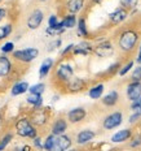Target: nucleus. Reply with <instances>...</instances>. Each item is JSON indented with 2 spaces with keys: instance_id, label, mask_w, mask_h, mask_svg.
<instances>
[{
  "instance_id": "obj_21",
  "label": "nucleus",
  "mask_w": 141,
  "mask_h": 151,
  "mask_svg": "<svg viewBox=\"0 0 141 151\" xmlns=\"http://www.w3.org/2000/svg\"><path fill=\"white\" fill-rule=\"evenodd\" d=\"M104 91H105V85L100 82V83H95V85H92L91 87H88L87 94H88V96L91 99L98 100V99H101L102 96H104Z\"/></svg>"
},
{
  "instance_id": "obj_35",
  "label": "nucleus",
  "mask_w": 141,
  "mask_h": 151,
  "mask_svg": "<svg viewBox=\"0 0 141 151\" xmlns=\"http://www.w3.org/2000/svg\"><path fill=\"white\" fill-rule=\"evenodd\" d=\"M12 138H13V134L12 133H7L4 137L0 139V151H3V150H5V147L9 145V142L12 141Z\"/></svg>"
},
{
  "instance_id": "obj_5",
  "label": "nucleus",
  "mask_w": 141,
  "mask_h": 151,
  "mask_svg": "<svg viewBox=\"0 0 141 151\" xmlns=\"http://www.w3.org/2000/svg\"><path fill=\"white\" fill-rule=\"evenodd\" d=\"M39 56V50L36 47H29V48H23V50H17L13 52V59L20 63H31Z\"/></svg>"
},
{
  "instance_id": "obj_29",
  "label": "nucleus",
  "mask_w": 141,
  "mask_h": 151,
  "mask_svg": "<svg viewBox=\"0 0 141 151\" xmlns=\"http://www.w3.org/2000/svg\"><path fill=\"white\" fill-rule=\"evenodd\" d=\"M135 68V60H128L126 64L122 65L120 70H119L118 76L119 77H124V76H127L130 72H132V69Z\"/></svg>"
},
{
  "instance_id": "obj_18",
  "label": "nucleus",
  "mask_w": 141,
  "mask_h": 151,
  "mask_svg": "<svg viewBox=\"0 0 141 151\" xmlns=\"http://www.w3.org/2000/svg\"><path fill=\"white\" fill-rule=\"evenodd\" d=\"M86 1L87 0H66V3H65V9H66L67 13H70V14H78L86 7Z\"/></svg>"
},
{
  "instance_id": "obj_20",
  "label": "nucleus",
  "mask_w": 141,
  "mask_h": 151,
  "mask_svg": "<svg viewBox=\"0 0 141 151\" xmlns=\"http://www.w3.org/2000/svg\"><path fill=\"white\" fill-rule=\"evenodd\" d=\"M55 59L53 58H45L44 60L42 61V64H40V68H39V77L42 78H45L47 76L51 73V70L53 68H55Z\"/></svg>"
},
{
  "instance_id": "obj_34",
  "label": "nucleus",
  "mask_w": 141,
  "mask_h": 151,
  "mask_svg": "<svg viewBox=\"0 0 141 151\" xmlns=\"http://www.w3.org/2000/svg\"><path fill=\"white\" fill-rule=\"evenodd\" d=\"M130 109H131V112L139 113V115H141V98L133 100V102H131Z\"/></svg>"
},
{
  "instance_id": "obj_23",
  "label": "nucleus",
  "mask_w": 141,
  "mask_h": 151,
  "mask_svg": "<svg viewBox=\"0 0 141 151\" xmlns=\"http://www.w3.org/2000/svg\"><path fill=\"white\" fill-rule=\"evenodd\" d=\"M29 89H30V86H29V83H27L26 81H18V82H16L13 86H12L11 95L12 96L22 95V94H25L26 91H29Z\"/></svg>"
},
{
  "instance_id": "obj_43",
  "label": "nucleus",
  "mask_w": 141,
  "mask_h": 151,
  "mask_svg": "<svg viewBox=\"0 0 141 151\" xmlns=\"http://www.w3.org/2000/svg\"><path fill=\"white\" fill-rule=\"evenodd\" d=\"M102 1L104 0H91V3H93V4H101Z\"/></svg>"
},
{
  "instance_id": "obj_41",
  "label": "nucleus",
  "mask_w": 141,
  "mask_h": 151,
  "mask_svg": "<svg viewBox=\"0 0 141 151\" xmlns=\"http://www.w3.org/2000/svg\"><path fill=\"white\" fill-rule=\"evenodd\" d=\"M135 63H136L137 65H141V45L139 46V52H137V56H136V59H135Z\"/></svg>"
},
{
  "instance_id": "obj_17",
  "label": "nucleus",
  "mask_w": 141,
  "mask_h": 151,
  "mask_svg": "<svg viewBox=\"0 0 141 151\" xmlns=\"http://www.w3.org/2000/svg\"><path fill=\"white\" fill-rule=\"evenodd\" d=\"M119 99H120V95H119L118 90H110L108 94H105L101 99V103L104 107H108V108H113L119 103Z\"/></svg>"
},
{
  "instance_id": "obj_10",
  "label": "nucleus",
  "mask_w": 141,
  "mask_h": 151,
  "mask_svg": "<svg viewBox=\"0 0 141 151\" xmlns=\"http://www.w3.org/2000/svg\"><path fill=\"white\" fill-rule=\"evenodd\" d=\"M43 21H44V12L42 9H34L29 17H27L26 25L30 30H36L40 27Z\"/></svg>"
},
{
  "instance_id": "obj_36",
  "label": "nucleus",
  "mask_w": 141,
  "mask_h": 151,
  "mask_svg": "<svg viewBox=\"0 0 141 151\" xmlns=\"http://www.w3.org/2000/svg\"><path fill=\"white\" fill-rule=\"evenodd\" d=\"M0 51L4 53V55L14 52V43H13V42H5L4 45L0 47Z\"/></svg>"
},
{
  "instance_id": "obj_42",
  "label": "nucleus",
  "mask_w": 141,
  "mask_h": 151,
  "mask_svg": "<svg viewBox=\"0 0 141 151\" xmlns=\"http://www.w3.org/2000/svg\"><path fill=\"white\" fill-rule=\"evenodd\" d=\"M7 16V11H5L4 8H0V22H1V20Z\"/></svg>"
},
{
  "instance_id": "obj_38",
  "label": "nucleus",
  "mask_w": 141,
  "mask_h": 151,
  "mask_svg": "<svg viewBox=\"0 0 141 151\" xmlns=\"http://www.w3.org/2000/svg\"><path fill=\"white\" fill-rule=\"evenodd\" d=\"M74 47H75L74 43H70V45H67V46L65 47V48L61 51V56H62V58H66V56H69V55H70V53H71V55H73Z\"/></svg>"
},
{
  "instance_id": "obj_31",
  "label": "nucleus",
  "mask_w": 141,
  "mask_h": 151,
  "mask_svg": "<svg viewBox=\"0 0 141 151\" xmlns=\"http://www.w3.org/2000/svg\"><path fill=\"white\" fill-rule=\"evenodd\" d=\"M140 0H119V4H120V7L128 9V11H132V9H136L137 4H139Z\"/></svg>"
},
{
  "instance_id": "obj_7",
  "label": "nucleus",
  "mask_w": 141,
  "mask_h": 151,
  "mask_svg": "<svg viewBox=\"0 0 141 151\" xmlns=\"http://www.w3.org/2000/svg\"><path fill=\"white\" fill-rule=\"evenodd\" d=\"M130 11L123 7H120L119 5L118 8H115L113 12H110L108 16L109 18V22H110V25H113V26H117V25H120L123 24L124 21L127 20L128 17H130Z\"/></svg>"
},
{
  "instance_id": "obj_44",
  "label": "nucleus",
  "mask_w": 141,
  "mask_h": 151,
  "mask_svg": "<svg viewBox=\"0 0 141 151\" xmlns=\"http://www.w3.org/2000/svg\"><path fill=\"white\" fill-rule=\"evenodd\" d=\"M18 151H30V146H23L21 150H18Z\"/></svg>"
},
{
  "instance_id": "obj_4",
  "label": "nucleus",
  "mask_w": 141,
  "mask_h": 151,
  "mask_svg": "<svg viewBox=\"0 0 141 151\" xmlns=\"http://www.w3.org/2000/svg\"><path fill=\"white\" fill-rule=\"evenodd\" d=\"M123 112L117 109V111H113L110 113H108V115L105 116L104 119H102V129L104 130H114V129L119 128L122 124H123Z\"/></svg>"
},
{
  "instance_id": "obj_26",
  "label": "nucleus",
  "mask_w": 141,
  "mask_h": 151,
  "mask_svg": "<svg viewBox=\"0 0 141 151\" xmlns=\"http://www.w3.org/2000/svg\"><path fill=\"white\" fill-rule=\"evenodd\" d=\"M26 102L30 106H33L34 109L43 108V96L42 95H35V94H30L26 98Z\"/></svg>"
},
{
  "instance_id": "obj_13",
  "label": "nucleus",
  "mask_w": 141,
  "mask_h": 151,
  "mask_svg": "<svg viewBox=\"0 0 141 151\" xmlns=\"http://www.w3.org/2000/svg\"><path fill=\"white\" fill-rule=\"evenodd\" d=\"M69 129V121L65 117H57L51 125V134L53 136H62V134H66Z\"/></svg>"
},
{
  "instance_id": "obj_30",
  "label": "nucleus",
  "mask_w": 141,
  "mask_h": 151,
  "mask_svg": "<svg viewBox=\"0 0 141 151\" xmlns=\"http://www.w3.org/2000/svg\"><path fill=\"white\" fill-rule=\"evenodd\" d=\"M30 94H35V95H43L45 91V85L43 82H39V83H35L33 86H30Z\"/></svg>"
},
{
  "instance_id": "obj_14",
  "label": "nucleus",
  "mask_w": 141,
  "mask_h": 151,
  "mask_svg": "<svg viewBox=\"0 0 141 151\" xmlns=\"http://www.w3.org/2000/svg\"><path fill=\"white\" fill-rule=\"evenodd\" d=\"M96 137V132L92 129H83V130L78 132V134L75 136V143L79 146H84L88 145L89 142H92Z\"/></svg>"
},
{
  "instance_id": "obj_33",
  "label": "nucleus",
  "mask_w": 141,
  "mask_h": 151,
  "mask_svg": "<svg viewBox=\"0 0 141 151\" xmlns=\"http://www.w3.org/2000/svg\"><path fill=\"white\" fill-rule=\"evenodd\" d=\"M12 31H13V26H12L11 24H7V25H4V26H0V40L9 37Z\"/></svg>"
},
{
  "instance_id": "obj_16",
  "label": "nucleus",
  "mask_w": 141,
  "mask_h": 151,
  "mask_svg": "<svg viewBox=\"0 0 141 151\" xmlns=\"http://www.w3.org/2000/svg\"><path fill=\"white\" fill-rule=\"evenodd\" d=\"M93 47L92 43L89 42V40L84 39L82 42H79L78 45H75L74 47V51H73V55L75 56H88L89 53H93Z\"/></svg>"
},
{
  "instance_id": "obj_11",
  "label": "nucleus",
  "mask_w": 141,
  "mask_h": 151,
  "mask_svg": "<svg viewBox=\"0 0 141 151\" xmlns=\"http://www.w3.org/2000/svg\"><path fill=\"white\" fill-rule=\"evenodd\" d=\"M30 120L35 127H44V125H47V122H48V120H49L48 112H47L45 108L34 109L33 113H31Z\"/></svg>"
},
{
  "instance_id": "obj_37",
  "label": "nucleus",
  "mask_w": 141,
  "mask_h": 151,
  "mask_svg": "<svg viewBox=\"0 0 141 151\" xmlns=\"http://www.w3.org/2000/svg\"><path fill=\"white\" fill-rule=\"evenodd\" d=\"M130 147H132V149H139V147H141V134H136L135 137L131 138Z\"/></svg>"
},
{
  "instance_id": "obj_25",
  "label": "nucleus",
  "mask_w": 141,
  "mask_h": 151,
  "mask_svg": "<svg viewBox=\"0 0 141 151\" xmlns=\"http://www.w3.org/2000/svg\"><path fill=\"white\" fill-rule=\"evenodd\" d=\"M62 22V26H64L65 30H70V29H74V27H77L78 25V17L77 14H65V17L61 20Z\"/></svg>"
},
{
  "instance_id": "obj_27",
  "label": "nucleus",
  "mask_w": 141,
  "mask_h": 151,
  "mask_svg": "<svg viewBox=\"0 0 141 151\" xmlns=\"http://www.w3.org/2000/svg\"><path fill=\"white\" fill-rule=\"evenodd\" d=\"M122 63L120 61H115V63H113L111 65H109V68L106 69V70L104 72V76H106V77H113V76H115V74H118L119 73V70H120V68H122Z\"/></svg>"
},
{
  "instance_id": "obj_22",
  "label": "nucleus",
  "mask_w": 141,
  "mask_h": 151,
  "mask_svg": "<svg viewBox=\"0 0 141 151\" xmlns=\"http://www.w3.org/2000/svg\"><path fill=\"white\" fill-rule=\"evenodd\" d=\"M12 72V61L5 55H0V78L8 77Z\"/></svg>"
},
{
  "instance_id": "obj_6",
  "label": "nucleus",
  "mask_w": 141,
  "mask_h": 151,
  "mask_svg": "<svg viewBox=\"0 0 141 151\" xmlns=\"http://www.w3.org/2000/svg\"><path fill=\"white\" fill-rule=\"evenodd\" d=\"M93 53L100 59H108L115 53V47L110 40H102L93 47Z\"/></svg>"
},
{
  "instance_id": "obj_8",
  "label": "nucleus",
  "mask_w": 141,
  "mask_h": 151,
  "mask_svg": "<svg viewBox=\"0 0 141 151\" xmlns=\"http://www.w3.org/2000/svg\"><path fill=\"white\" fill-rule=\"evenodd\" d=\"M87 109L84 107H75V108H71L70 111L66 113V120L73 125L80 124L87 119Z\"/></svg>"
},
{
  "instance_id": "obj_39",
  "label": "nucleus",
  "mask_w": 141,
  "mask_h": 151,
  "mask_svg": "<svg viewBox=\"0 0 141 151\" xmlns=\"http://www.w3.org/2000/svg\"><path fill=\"white\" fill-rule=\"evenodd\" d=\"M62 45V40H61V38H56V39H53L51 43H49V48H48V51H53V50H57L58 47H61Z\"/></svg>"
},
{
  "instance_id": "obj_1",
  "label": "nucleus",
  "mask_w": 141,
  "mask_h": 151,
  "mask_svg": "<svg viewBox=\"0 0 141 151\" xmlns=\"http://www.w3.org/2000/svg\"><path fill=\"white\" fill-rule=\"evenodd\" d=\"M141 38V33L136 27H124L120 30L117 38L118 50L124 55H131L137 48Z\"/></svg>"
},
{
  "instance_id": "obj_15",
  "label": "nucleus",
  "mask_w": 141,
  "mask_h": 151,
  "mask_svg": "<svg viewBox=\"0 0 141 151\" xmlns=\"http://www.w3.org/2000/svg\"><path fill=\"white\" fill-rule=\"evenodd\" d=\"M126 96L130 102L141 98V82L130 81L126 86Z\"/></svg>"
},
{
  "instance_id": "obj_32",
  "label": "nucleus",
  "mask_w": 141,
  "mask_h": 151,
  "mask_svg": "<svg viewBox=\"0 0 141 151\" xmlns=\"http://www.w3.org/2000/svg\"><path fill=\"white\" fill-rule=\"evenodd\" d=\"M130 81H133V82H141V65H136L132 72H131L130 76Z\"/></svg>"
},
{
  "instance_id": "obj_48",
  "label": "nucleus",
  "mask_w": 141,
  "mask_h": 151,
  "mask_svg": "<svg viewBox=\"0 0 141 151\" xmlns=\"http://www.w3.org/2000/svg\"><path fill=\"white\" fill-rule=\"evenodd\" d=\"M1 1H3V0H0V3H1Z\"/></svg>"
},
{
  "instance_id": "obj_28",
  "label": "nucleus",
  "mask_w": 141,
  "mask_h": 151,
  "mask_svg": "<svg viewBox=\"0 0 141 151\" xmlns=\"http://www.w3.org/2000/svg\"><path fill=\"white\" fill-rule=\"evenodd\" d=\"M56 139L57 136H53V134H48L44 139V150L45 151H53L56 146Z\"/></svg>"
},
{
  "instance_id": "obj_47",
  "label": "nucleus",
  "mask_w": 141,
  "mask_h": 151,
  "mask_svg": "<svg viewBox=\"0 0 141 151\" xmlns=\"http://www.w3.org/2000/svg\"><path fill=\"white\" fill-rule=\"evenodd\" d=\"M39 1H48V0H39Z\"/></svg>"
},
{
  "instance_id": "obj_40",
  "label": "nucleus",
  "mask_w": 141,
  "mask_h": 151,
  "mask_svg": "<svg viewBox=\"0 0 141 151\" xmlns=\"http://www.w3.org/2000/svg\"><path fill=\"white\" fill-rule=\"evenodd\" d=\"M140 119H141V115L132 112V113L130 115V117H128V122H130L131 125H135V124H137V122L140 121Z\"/></svg>"
},
{
  "instance_id": "obj_9",
  "label": "nucleus",
  "mask_w": 141,
  "mask_h": 151,
  "mask_svg": "<svg viewBox=\"0 0 141 151\" xmlns=\"http://www.w3.org/2000/svg\"><path fill=\"white\" fill-rule=\"evenodd\" d=\"M87 87H88V81L87 80L80 78V77H74L73 80L65 86V90H66L69 94H78V93H82L83 90H86Z\"/></svg>"
},
{
  "instance_id": "obj_3",
  "label": "nucleus",
  "mask_w": 141,
  "mask_h": 151,
  "mask_svg": "<svg viewBox=\"0 0 141 151\" xmlns=\"http://www.w3.org/2000/svg\"><path fill=\"white\" fill-rule=\"evenodd\" d=\"M16 133L22 138H31V139H35L38 137V130L36 127L31 122L30 119L27 117H21L16 121Z\"/></svg>"
},
{
  "instance_id": "obj_45",
  "label": "nucleus",
  "mask_w": 141,
  "mask_h": 151,
  "mask_svg": "<svg viewBox=\"0 0 141 151\" xmlns=\"http://www.w3.org/2000/svg\"><path fill=\"white\" fill-rule=\"evenodd\" d=\"M67 151H80V150H78V149H69Z\"/></svg>"
},
{
  "instance_id": "obj_46",
  "label": "nucleus",
  "mask_w": 141,
  "mask_h": 151,
  "mask_svg": "<svg viewBox=\"0 0 141 151\" xmlns=\"http://www.w3.org/2000/svg\"><path fill=\"white\" fill-rule=\"evenodd\" d=\"M0 125H1V115H0Z\"/></svg>"
},
{
  "instance_id": "obj_12",
  "label": "nucleus",
  "mask_w": 141,
  "mask_h": 151,
  "mask_svg": "<svg viewBox=\"0 0 141 151\" xmlns=\"http://www.w3.org/2000/svg\"><path fill=\"white\" fill-rule=\"evenodd\" d=\"M133 137V132L131 128H124V129H120V130L115 132L114 134L110 137V142L111 143H115V145H119V143H124L127 141H130L131 138Z\"/></svg>"
},
{
  "instance_id": "obj_2",
  "label": "nucleus",
  "mask_w": 141,
  "mask_h": 151,
  "mask_svg": "<svg viewBox=\"0 0 141 151\" xmlns=\"http://www.w3.org/2000/svg\"><path fill=\"white\" fill-rule=\"evenodd\" d=\"M74 78V67L70 63L61 61L55 68V80L62 86H66Z\"/></svg>"
},
{
  "instance_id": "obj_19",
  "label": "nucleus",
  "mask_w": 141,
  "mask_h": 151,
  "mask_svg": "<svg viewBox=\"0 0 141 151\" xmlns=\"http://www.w3.org/2000/svg\"><path fill=\"white\" fill-rule=\"evenodd\" d=\"M71 145H73L71 137L67 134H62V136H58L56 139V146L53 151H67L69 149H71Z\"/></svg>"
},
{
  "instance_id": "obj_24",
  "label": "nucleus",
  "mask_w": 141,
  "mask_h": 151,
  "mask_svg": "<svg viewBox=\"0 0 141 151\" xmlns=\"http://www.w3.org/2000/svg\"><path fill=\"white\" fill-rule=\"evenodd\" d=\"M77 34H78V37L84 38V39H87V38L89 37V30H88V26H87V20L84 17L78 18Z\"/></svg>"
}]
</instances>
